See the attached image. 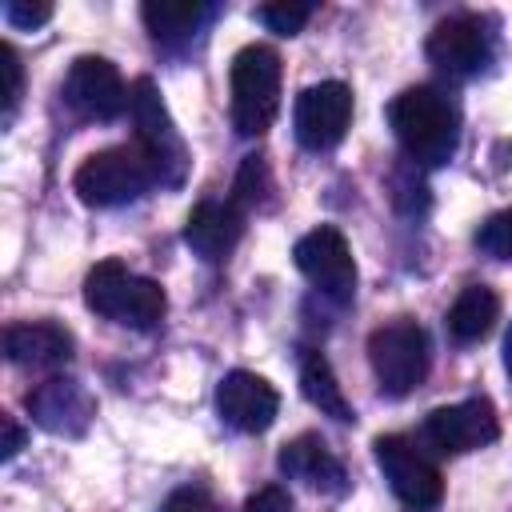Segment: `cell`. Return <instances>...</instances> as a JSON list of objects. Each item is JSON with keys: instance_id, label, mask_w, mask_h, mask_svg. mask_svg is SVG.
I'll return each instance as SVG.
<instances>
[{"instance_id": "obj_1", "label": "cell", "mask_w": 512, "mask_h": 512, "mask_svg": "<svg viewBox=\"0 0 512 512\" xmlns=\"http://www.w3.org/2000/svg\"><path fill=\"white\" fill-rule=\"evenodd\" d=\"M388 124L404 148L408 160L424 168H440L460 148V108L456 100L436 84H416L392 96Z\"/></svg>"}, {"instance_id": "obj_10", "label": "cell", "mask_w": 512, "mask_h": 512, "mask_svg": "<svg viewBox=\"0 0 512 512\" xmlns=\"http://www.w3.org/2000/svg\"><path fill=\"white\" fill-rule=\"evenodd\" d=\"M496 436H500V420H496L492 400H484V396L444 404L424 416V440L444 456H464V452L488 448Z\"/></svg>"}, {"instance_id": "obj_21", "label": "cell", "mask_w": 512, "mask_h": 512, "mask_svg": "<svg viewBox=\"0 0 512 512\" xmlns=\"http://www.w3.org/2000/svg\"><path fill=\"white\" fill-rule=\"evenodd\" d=\"M272 192V172H268V160L264 156H244L240 164V176H236V204H248V208H260Z\"/></svg>"}, {"instance_id": "obj_25", "label": "cell", "mask_w": 512, "mask_h": 512, "mask_svg": "<svg viewBox=\"0 0 512 512\" xmlns=\"http://www.w3.org/2000/svg\"><path fill=\"white\" fill-rule=\"evenodd\" d=\"M4 20H8L12 28L32 32V28H40V24H48V20H52V4H24V0H8V4H4Z\"/></svg>"}, {"instance_id": "obj_27", "label": "cell", "mask_w": 512, "mask_h": 512, "mask_svg": "<svg viewBox=\"0 0 512 512\" xmlns=\"http://www.w3.org/2000/svg\"><path fill=\"white\" fill-rule=\"evenodd\" d=\"M164 512H216V504H212L204 492L184 488V492H176V496L168 500V508H164Z\"/></svg>"}, {"instance_id": "obj_15", "label": "cell", "mask_w": 512, "mask_h": 512, "mask_svg": "<svg viewBox=\"0 0 512 512\" xmlns=\"http://www.w3.org/2000/svg\"><path fill=\"white\" fill-rule=\"evenodd\" d=\"M244 236V212L236 200H200L184 220V244L200 260H224Z\"/></svg>"}, {"instance_id": "obj_9", "label": "cell", "mask_w": 512, "mask_h": 512, "mask_svg": "<svg viewBox=\"0 0 512 512\" xmlns=\"http://www.w3.org/2000/svg\"><path fill=\"white\" fill-rule=\"evenodd\" d=\"M352 124V88L340 84V80H320L312 88H304L296 96V108H292V128H296V140L308 148V152H324V148H336L344 140Z\"/></svg>"}, {"instance_id": "obj_16", "label": "cell", "mask_w": 512, "mask_h": 512, "mask_svg": "<svg viewBox=\"0 0 512 512\" xmlns=\"http://www.w3.org/2000/svg\"><path fill=\"white\" fill-rule=\"evenodd\" d=\"M4 356L20 368H60L72 360V332L56 320H20L4 328Z\"/></svg>"}, {"instance_id": "obj_24", "label": "cell", "mask_w": 512, "mask_h": 512, "mask_svg": "<svg viewBox=\"0 0 512 512\" xmlns=\"http://www.w3.org/2000/svg\"><path fill=\"white\" fill-rule=\"evenodd\" d=\"M0 72H4V120H12V112L24 96V64L12 44H0Z\"/></svg>"}, {"instance_id": "obj_12", "label": "cell", "mask_w": 512, "mask_h": 512, "mask_svg": "<svg viewBox=\"0 0 512 512\" xmlns=\"http://www.w3.org/2000/svg\"><path fill=\"white\" fill-rule=\"evenodd\" d=\"M424 52L448 76H476L492 60V32L480 16H448L428 32Z\"/></svg>"}, {"instance_id": "obj_17", "label": "cell", "mask_w": 512, "mask_h": 512, "mask_svg": "<svg viewBox=\"0 0 512 512\" xmlns=\"http://www.w3.org/2000/svg\"><path fill=\"white\" fill-rule=\"evenodd\" d=\"M276 464H280V472H284L288 480H300V484H308V488H320V492H332V496H340V492L348 488L344 464H340V460L332 456V448H328L320 436H312V432L288 440V444L280 448Z\"/></svg>"}, {"instance_id": "obj_11", "label": "cell", "mask_w": 512, "mask_h": 512, "mask_svg": "<svg viewBox=\"0 0 512 512\" xmlns=\"http://www.w3.org/2000/svg\"><path fill=\"white\" fill-rule=\"evenodd\" d=\"M64 104L80 120H116L128 108V88L112 60L104 56H76L64 76Z\"/></svg>"}, {"instance_id": "obj_14", "label": "cell", "mask_w": 512, "mask_h": 512, "mask_svg": "<svg viewBox=\"0 0 512 512\" xmlns=\"http://www.w3.org/2000/svg\"><path fill=\"white\" fill-rule=\"evenodd\" d=\"M216 412L228 428L256 436V432L272 428V420L280 412V396L264 376L236 368L216 384Z\"/></svg>"}, {"instance_id": "obj_8", "label": "cell", "mask_w": 512, "mask_h": 512, "mask_svg": "<svg viewBox=\"0 0 512 512\" xmlns=\"http://www.w3.org/2000/svg\"><path fill=\"white\" fill-rule=\"evenodd\" d=\"M376 452V464L388 480V488L396 492L400 504L424 512V508H436L440 496H444V480H440V468L416 448V440L392 432V436H376L372 444Z\"/></svg>"}, {"instance_id": "obj_2", "label": "cell", "mask_w": 512, "mask_h": 512, "mask_svg": "<svg viewBox=\"0 0 512 512\" xmlns=\"http://www.w3.org/2000/svg\"><path fill=\"white\" fill-rule=\"evenodd\" d=\"M280 56L268 44H248L232 56V128L240 136H264L280 112Z\"/></svg>"}, {"instance_id": "obj_13", "label": "cell", "mask_w": 512, "mask_h": 512, "mask_svg": "<svg viewBox=\"0 0 512 512\" xmlns=\"http://www.w3.org/2000/svg\"><path fill=\"white\" fill-rule=\"evenodd\" d=\"M24 408H28L32 424H40L52 436H84V428L96 416V400L88 396V388L68 376H52V380L36 384L24 396Z\"/></svg>"}, {"instance_id": "obj_5", "label": "cell", "mask_w": 512, "mask_h": 512, "mask_svg": "<svg viewBox=\"0 0 512 512\" xmlns=\"http://www.w3.org/2000/svg\"><path fill=\"white\" fill-rule=\"evenodd\" d=\"M128 116H132V128H136V148L148 156L152 172L160 184H180L184 172H188V148L160 100V88L140 76L128 84Z\"/></svg>"}, {"instance_id": "obj_28", "label": "cell", "mask_w": 512, "mask_h": 512, "mask_svg": "<svg viewBox=\"0 0 512 512\" xmlns=\"http://www.w3.org/2000/svg\"><path fill=\"white\" fill-rule=\"evenodd\" d=\"M20 448H24V428H20L12 416H4V444H0V456L12 460Z\"/></svg>"}, {"instance_id": "obj_6", "label": "cell", "mask_w": 512, "mask_h": 512, "mask_svg": "<svg viewBox=\"0 0 512 512\" xmlns=\"http://www.w3.org/2000/svg\"><path fill=\"white\" fill-rule=\"evenodd\" d=\"M368 364L384 396H408L424 384L432 348L428 332L416 320H392L368 336Z\"/></svg>"}, {"instance_id": "obj_23", "label": "cell", "mask_w": 512, "mask_h": 512, "mask_svg": "<svg viewBox=\"0 0 512 512\" xmlns=\"http://www.w3.org/2000/svg\"><path fill=\"white\" fill-rule=\"evenodd\" d=\"M256 16H260V24H264L268 32H276V36H296V32L312 20V4H288V0H280V4L256 8Z\"/></svg>"}, {"instance_id": "obj_26", "label": "cell", "mask_w": 512, "mask_h": 512, "mask_svg": "<svg viewBox=\"0 0 512 512\" xmlns=\"http://www.w3.org/2000/svg\"><path fill=\"white\" fill-rule=\"evenodd\" d=\"M288 508H292L288 492H284V488H276V484H268V488L252 492V496L244 500V508H240V512H288Z\"/></svg>"}, {"instance_id": "obj_4", "label": "cell", "mask_w": 512, "mask_h": 512, "mask_svg": "<svg viewBox=\"0 0 512 512\" xmlns=\"http://www.w3.org/2000/svg\"><path fill=\"white\" fill-rule=\"evenodd\" d=\"M156 180L148 156L136 148V144H116V148H100L92 152L76 176H72V188L84 204L92 208H120V204H132L140 200Z\"/></svg>"}, {"instance_id": "obj_20", "label": "cell", "mask_w": 512, "mask_h": 512, "mask_svg": "<svg viewBox=\"0 0 512 512\" xmlns=\"http://www.w3.org/2000/svg\"><path fill=\"white\" fill-rule=\"evenodd\" d=\"M496 316H500V296H496L488 284H468V288L452 300L444 324H448V336H452V340L472 344V340H480V336L492 332Z\"/></svg>"}, {"instance_id": "obj_7", "label": "cell", "mask_w": 512, "mask_h": 512, "mask_svg": "<svg viewBox=\"0 0 512 512\" xmlns=\"http://www.w3.org/2000/svg\"><path fill=\"white\" fill-rule=\"evenodd\" d=\"M292 260H296L300 276L320 296H328L336 304H348L356 296V260H352V248L340 228L320 224V228L304 232L292 248Z\"/></svg>"}, {"instance_id": "obj_19", "label": "cell", "mask_w": 512, "mask_h": 512, "mask_svg": "<svg viewBox=\"0 0 512 512\" xmlns=\"http://www.w3.org/2000/svg\"><path fill=\"white\" fill-rule=\"evenodd\" d=\"M300 392H304V400H308L312 408H320L324 416H332V420H340V424H352V420H356V412H352V404H348V396H344V388H340V380H336L328 356L316 352V348H304V352H300Z\"/></svg>"}, {"instance_id": "obj_29", "label": "cell", "mask_w": 512, "mask_h": 512, "mask_svg": "<svg viewBox=\"0 0 512 512\" xmlns=\"http://www.w3.org/2000/svg\"><path fill=\"white\" fill-rule=\"evenodd\" d=\"M504 368H508V376H512V324H508V332H504Z\"/></svg>"}, {"instance_id": "obj_3", "label": "cell", "mask_w": 512, "mask_h": 512, "mask_svg": "<svg viewBox=\"0 0 512 512\" xmlns=\"http://www.w3.org/2000/svg\"><path fill=\"white\" fill-rule=\"evenodd\" d=\"M84 304L96 316L128 324V328H152L168 308L164 288L148 276L128 272L120 260H100L84 276Z\"/></svg>"}, {"instance_id": "obj_18", "label": "cell", "mask_w": 512, "mask_h": 512, "mask_svg": "<svg viewBox=\"0 0 512 512\" xmlns=\"http://www.w3.org/2000/svg\"><path fill=\"white\" fill-rule=\"evenodd\" d=\"M212 4H200V0H148L140 8L144 16V28L152 32V40L160 44H180V40H192L208 20H212Z\"/></svg>"}, {"instance_id": "obj_22", "label": "cell", "mask_w": 512, "mask_h": 512, "mask_svg": "<svg viewBox=\"0 0 512 512\" xmlns=\"http://www.w3.org/2000/svg\"><path fill=\"white\" fill-rule=\"evenodd\" d=\"M476 248L492 260H512V208L492 212L480 228H476Z\"/></svg>"}]
</instances>
